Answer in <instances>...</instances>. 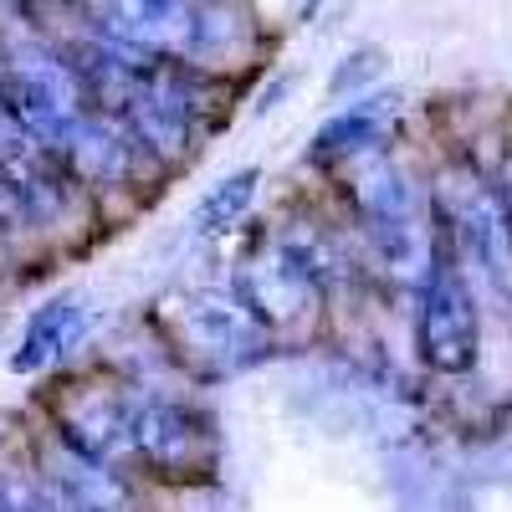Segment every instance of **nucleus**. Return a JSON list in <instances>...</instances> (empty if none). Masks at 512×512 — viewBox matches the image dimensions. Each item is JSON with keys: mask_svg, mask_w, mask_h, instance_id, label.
Wrapping results in <instances>:
<instances>
[{"mask_svg": "<svg viewBox=\"0 0 512 512\" xmlns=\"http://www.w3.org/2000/svg\"><path fill=\"white\" fill-rule=\"evenodd\" d=\"M226 431L195 379H134L128 405V477L149 497H195L221 487Z\"/></svg>", "mask_w": 512, "mask_h": 512, "instance_id": "obj_1", "label": "nucleus"}, {"mask_svg": "<svg viewBox=\"0 0 512 512\" xmlns=\"http://www.w3.org/2000/svg\"><path fill=\"white\" fill-rule=\"evenodd\" d=\"M149 338L185 379L241 374L277 354L267 328L251 318L241 292L231 287V277H190L164 287L149 303Z\"/></svg>", "mask_w": 512, "mask_h": 512, "instance_id": "obj_2", "label": "nucleus"}, {"mask_svg": "<svg viewBox=\"0 0 512 512\" xmlns=\"http://www.w3.org/2000/svg\"><path fill=\"white\" fill-rule=\"evenodd\" d=\"M431 226L456 251V262L482 277L497 297H512V205L487 169L456 159L431 175Z\"/></svg>", "mask_w": 512, "mask_h": 512, "instance_id": "obj_3", "label": "nucleus"}, {"mask_svg": "<svg viewBox=\"0 0 512 512\" xmlns=\"http://www.w3.org/2000/svg\"><path fill=\"white\" fill-rule=\"evenodd\" d=\"M128 405H134V374L113 359H82L47 379V390L36 395V425L72 451L128 472Z\"/></svg>", "mask_w": 512, "mask_h": 512, "instance_id": "obj_4", "label": "nucleus"}, {"mask_svg": "<svg viewBox=\"0 0 512 512\" xmlns=\"http://www.w3.org/2000/svg\"><path fill=\"white\" fill-rule=\"evenodd\" d=\"M0 103L52 159L72 139V128L93 113L62 47L36 31H0Z\"/></svg>", "mask_w": 512, "mask_h": 512, "instance_id": "obj_5", "label": "nucleus"}, {"mask_svg": "<svg viewBox=\"0 0 512 512\" xmlns=\"http://www.w3.org/2000/svg\"><path fill=\"white\" fill-rule=\"evenodd\" d=\"M226 277L277 349H318V338L333 333V313L318 297V287L287 267V256L267 241L262 226H246L236 236V256Z\"/></svg>", "mask_w": 512, "mask_h": 512, "instance_id": "obj_6", "label": "nucleus"}, {"mask_svg": "<svg viewBox=\"0 0 512 512\" xmlns=\"http://www.w3.org/2000/svg\"><path fill=\"white\" fill-rule=\"evenodd\" d=\"M410 313V333H415V359L441 374V379H461L472 374L482 359V303H477V282L456 262V251L436 236V256L425 267Z\"/></svg>", "mask_w": 512, "mask_h": 512, "instance_id": "obj_7", "label": "nucleus"}, {"mask_svg": "<svg viewBox=\"0 0 512 512\" xmlns=\"http://www.w3.org/2000/svg\"><path fill=\"white\" fill-rule=\"evenodd\" d=\"M57 164L67 169V180L93 200L98 216H108V200L118 195H144L154 180H164L159 169L139 154V144L128 139V128L113 118V113H88L77 128H72V139L62 144ZM159 190V185H154Z\"/></svg>", "mask_w": 512, "mask_h": 512, "instance_id": "obj_8", "label": "nucleus"}, {"mask_svg": "<svg viewBox=\"0 0 512 512\" xmlns=\"http://www.w3.org/2000/svg\"><path fill=\"white\" fill-rule=\"evenodd\" d=\"M21 456L36 466V477L47 482L72 512H144L149 507V492L128 472L72 451L67 441L41 431V425L31 431V441L21 446Z\"/></svg>", "mask_w": 512, "mask_h": 512, "instance_id": "obj_9", "label": "nucleus"}, {"mask_svg": "<svg viewBox=\"0 0 512 512\" xmlns=\"http://www.w3.org/2000/svg\"><path fill=\"white\" fill-rule=\"evenodd\" d=\"M88 26L149 62H190L200 0H82Z\"/></svg>", "mask_w": 512, "mask_h": 512, "instance_id": "obj_10", "label": "nucleus"}, {"mask_svg": "<svg viewBox=\"0 0 512 512\" xmlns=\"http://www.w3.org/2000/svg\"><path fill=\"white\" fill-rule=\"evenodd\" d=\"M88 338H93V303L82 292H57L47 303H36L31 318L21 323L16 349L6 354V369L16 379H52L67 364H77Z\"/></svg>", "mask_w": 512, "mask_h": 512, "instance_id": "obj_11", "label": "nucleus"}, {"mask_svg": "<svg viewBox=\"0 0 512 512\" xmlns=\"http://www.w3.org/2000/svg\"><path fill=\"white\" fill-rule=\"evenodd\" d=\"M262 180H267L262 164H241V169H231V175H221L216 185H205V195L190 210V231L200 241H236L256 216Z\"/></svg>", "mask_w": 512, "mask_h": 512, "instance_id": "obj_12", "label": "nucleus"}, {"mask_svg": "<svg viewBox=\"0 0 512 512\" xmlns=\"http://www.w3.org/2000/svg\"><path fill=\"white\" fill-rule=\"evenodd\" d=\"M390 108H395L390 93H364V98H354L349 108H338L323 128H313V139H308V164L333 169V164L354 159L359 149L384 144V123H390Z\"/></svg>", "mask_w": 512, "mask_h": 512, "instance_id": "obj_13", "label": "nucleus"}, {"mask_svg": "<svg viewBox=\"0 0 512 512\" xmlns=\"http://www.w3.org/2000/svg\"><path fill=\"white\" fill-rule=\"evenodd\" d=\"M0 502L11 512H72L47 482L36 477V466L16 451L11 461H0Z\"/></svg>", "mask_w": 512, "mask_h": 512, "instance_id": "obj_14", "label": "nucleus"}, {"mask_svg": "<svg viewBox=\"0 0 512 512\" xmlns=\"http://www.w3.org/2000/svg\"><path fill=\"white\" fill-rule=\"evenodd\" d=\"M36 246L21 236V231H11L6 221H0V297H11V292H21L31 277H36Z\"/></svg>", "mask_w": 512, "mask_h": 512, "instance_id": "obj_15", "label": "nucleus"}, {"mask_svg": "<svg viewBox=\"0 0 512 512\" xmlns=\"http://www.w3.org/2000/svg\"><path fill=\"white\" fill-rule=\"evenodd\" d=\"M379 67H384V57L374 52V47H364V52H354L344 67H338V77H333V93H349L354 88V82H359V88H364V82L369 77H379Z\"/></svg>", "mask_w": 512, "mask_h": 512, "instance_id": "obj_16", "label": "nucleus"}, {"mask_svg": "<svg viewBox=\"0 0 512 512\" xmlns=\"http://www.w3.org/2000/svg\"><path fill=\"white\" fill-rule=\"evenodd\" d=\"M0 512H11V507H6V502H0Z\"/></svg>", "mask_w": 512, "mask_h": 512, "instance_id": "obj_17", "label": "nucleus"}]
</instances>
